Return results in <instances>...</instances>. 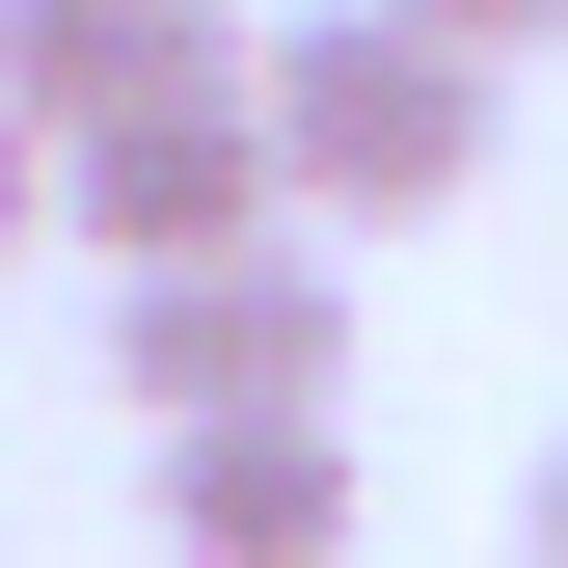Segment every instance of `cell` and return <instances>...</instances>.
Masks as SVG:
<instances>
[{
    "label": "cell",
    "instance_id": "6da1fadb",
    "mask_svg": "<svg viewBox=\"0 0 568 568\" xmlns=\"http://www.w3.org/2000/svg\"><path fill=\"white\" fill-rule=\"evenodd\" d=\"M244 82H271V163H298V217H460L487 190V135H515V82H487L460 28H406V0H298V28H244Z\"/></svg>",
    "mask_w": 568,
    "mask_h": 568
},
{
    "label": "cell",
    "instance_id": "7a4b0ae2",
    "mask_svg": "<svg viewBox=\"0 0 568 568\" xmlns=\"http://www.w3.org/2000/svg\"><path fill=\"white\" fill-rule=\"evenodd\" d=\"M109 379H135V434H325V406H352V271L325 244L109 271Z\"/></svg>",
    "mask_w": 568,
    "mask_h": 568
},
{
    "label": "cell",
    "instance_id": "3957f363",
    "mask_svg": "<svg viewBox=\"0 0 568 568\" xmlns=\"http://www.w3.org/2000/svg\"><path fill=\"white\" fill-rule=\"evenodd\" d=\"M82 244H109V271H217V244H298V163H271V82H244V54L82 135Z\"/></svg>",
    "mask_w": 568,
    "mask_h": 568
},
{
    "label": "cell",
    "instance_id": "277c9868",
    "mask_svg": "<svg viewBox=\"0 0 568 568\" xmlns=\"http://www.w3.org/2000/svg\"><path fill=\"white\" fill-rule=\"evenodd\" d=\"M135 515H163V568H352V406L325 434H163Z\"/></svg>",
    "mask_w": 568,
    "mask_h": 568
},
{
    "label": "cell",
    "instance_id": "5b68a950",
    "mask_svg": "<svg viewBox=\"0 0 568 568\" xmlns=\"http://www.w3.org/2000/svg\"><path fill=\"white\" fill-rule=\"evenodd\" d=\"M244 54V0H0V109L82 163L109 109H163V82H217Z\"/></svg>",
    "mask_w": 568,
    "mask_h": 568
},
{
    "label": "cell",
    "instance_id": "8992f818",
    "mask_svg": "<svg viewBox=\"0 0 568 568\" xmlns=\"http://www.w3.org/2000/svg\"><path fill=\"white\" fill-rule=\"evenodd\" d=\"M28 217H82V163H54V135L0 109V244H28Z\"/></svg>",
    "mask_w": 568,
    "mask_h": 568
},
{
    "label": "cell",
    "instance_id": "52a82bcc",
    "mask_svg": "<svg viewBox=\"0 0 568 568\" xmlns=\"http://www.w3.org/2000/svg\"><path fill=\"white\" fill-rule=\"evenodd\" d=\"M406 28H460V54H487V82H515V54L568 28V0H406Z\"/></svg>",
    "mask_w": 568,
    "mask_h": 568
},
{
    "label": "cell",
    "instance_id": "ba28073f",
    "mask_svg": "<svg viewBox=\"0 0 568 568\" xmlns=\"http://www.w3.org/2000/svg\"><path fill=\"white\" fill-rule=\"evenodd\" d=\"M515 541H541V568H568V434H541V487H515Z\"/></svg>",
    "mask_w": 568,
    "mask_h": 568
}]
</instances>
